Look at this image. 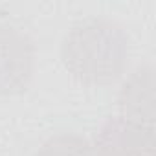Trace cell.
I'll return each mask as SVG.
<instances>
[{
    "mask_svg": "<svg viewBox=\"0 0 156 156\" xmlns=\"http://www.w3.org/2000/svg\"><path fill=\"white\" fill-rule=\"evenodd\" d=\"M33 156H94V149L83 136L62 132L46 140Z\"/></svg>",
    "mask_w": 156,
    "mask_h": 156,
    "instance_id": "cell-5",
    "label": "cell"
},
{
    "mask_svg": "<svg viewBox=\"0 0 156 156\" xmlns=\"http://www.w3.org/2000/svg\"><path fill=\"white\" fill-rule=\"evenodd\" d=\"M92 149L94 156H156L154 130L110 118L98 130Z\"/></svg>",
    "mask_w": 156,
    "mask_h": 156,
    "instance_id": "cell-3",
    "label": "cell"
},
{
    "mask_svg": "<svg viewBox=\"0 0 156 156\" xmlns=\"http://www.w3.org/2000/svg\"><path fill=\"white\" fill-rule=\"evenodd\" d=\"M118 108L119 118L154 130V68L151 64L138 66L125 79L118 94Z\"/></svg>",
    "mask_w": 156,
    "mask_h": 156,
    "instance_id": "cell-4",
    "label": "cell"
},
{
    "mask_svg": "<svg viewBox=\"0 0 156 156\" xmlns=\"http://www.w3.org/2000/svg\"><path fill=\"white\" fill-rule=\"evenodd\" d=\"M35 53L30 37L0 22V94H20L33 75Z\"/></svg>",
    "mask_w": 156,
    "mask_h": 156,
    "instance_id": "cell-2",
    "label": "cell"
},
{
    "mask_svg": "<svg viewBox=\"0 0 156 156\" xmlns=\"http://www.w3.org/2000/svg\"><path fill=\"white\" fill-rule=\"evenodd\" d=\"M130 41L123 26L107 17H88L75 22L61 42V61L77 81L107 87L125 73Z\"/></svg>",
    "mask_w": 156,
    "mask_h": 156,
    "instance_id": "cell-1",
    "label": "cell"
}]
</instances>
